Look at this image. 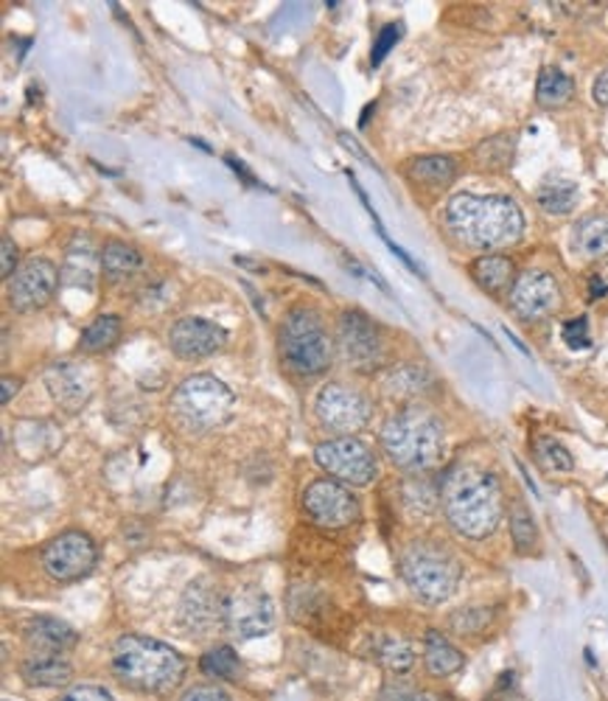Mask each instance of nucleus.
I'll list each match as a JSON object with an SVG mask.
<instances>
[{"label": "nucleus", "mask_w": 608, "mask_h": 701, "mask_svg": "<svg viewBox=\"0 0 608 701\" xmlns=\"http://www.w3.org/2000/svg\"><path fill=\"white\" fill-rule=\"evenodd\" d=\"M96 558H99V553H96L94 539L87 533H79V530H67V533H60L53 542L46 544L42 569L60 583L79 581L96 567Z\"/></svg>", "instance_id": "obj_10"}, {"label": "nucleus", "mask_w": 608, "mask_h": 701, "mask_svg": "<svg viewBox=\"0 0 608 701\" xmlns=\"http://www.w3.org/2000/svg\"><path fill=\"white\" fill-rule=\"evenodd\" d=\"M382 701H446L435 693H426V690L407 688V685H396V688H387L382 693Z\"/></svg>", "instance_id": "obj_37"}, {"label": "nucleus", "mask_w": 608, "mask_h": 701, "mask_svg": "<svg viewBox=\"0 0 608 701\" xmlns=\"http://www.w3.org/2000/svg\"><path fill=\"white\" fill-rule=\"evenodd\" d=\"M60 284V272L46 258H32L9 279V304L17 311H40Z\"/></svg>", "instance_id": "obj_14"}, {"label": "nucleus", "mask_w": 608, "mask_h": 701, "mask_svg": "<svg viewBox=\"0 0 608 701\" xmlns=\"http://www.w3.org/2000/svg\"><path fill=\"white\" fill-rule=\"evenodd\" d=\"M423 662L432 676H451L463 668L466 656L441 631L432 629L426 631V642H423Z\"/></svg>", "instance_id": "obj_22"}, {"label": "nucleus", "mask_w": 608, "mask_h": 701, "mask_svg": "<svg viewBox=\"0 0 608 701\" xmlns=\"http://www.w3.org/2000/svg\"><path fill=\"white\" fill-rule=\"evenodd\" d=\"M510 537H513L516 550H519L522 556H530V553H536L538 528H536V522H533V516H530V511L524 508L522 503H516L513 511H510Z\"/></svg>", "instance_id": "obj_30"}, {"label": "nucleus", "mask_w": 608, "mask_h": 701, "mask_svg": "<svg viewBox=\"0 0 608 701\" xmlns=\"http://www.w3.org/2000/svg\"><path fill=\"white\" fill-rule=\"evenodd\" d=\"M592 96H595L597 104L608 107V71L600 73L595 79V87H592Z\"/></svg>", "instance_id": "obj_41"}, {"label": "nucleus", "mask_w": 608, "mask_h": 701, "mask_svg": "<svg viewBox=\"0 0 608 701\" xmlns=\"http://www.w3.org/2000/svg\"><path fill=\"white\" fill-rule=\"evenodd\" d=\"M491 620V608H460L451 615V629L457 635H480V631L488 626Z\"/></svg>", "instance_id": "obj_34"}, {"label": "nucleus", "mask_w": 608, "mask_h": 701, "mask_svg": "<svg viewBox=\"0 0 608 701\" xmlns=\"http://www.w3.org/2000/svg\"><path fill=\"white\" fill-rule=\"evenodd\" d=\"M179 701H231L225 690H219L216 685H197V688L186 690Z\"/></svg>", "instance_id": "obj_38"}, {"label": "nucleus", "mask_w": 608, "mask_h": 701, "mask_svg": "<svg viewBox=\"0 0 608 701\" xmlns=\"http://www.w3.org/2000/svg\"><path fill=\"white\" fill-rule=\"evenodd\" d=\"M121 337V318L119 315H99L96 320L87 323V329L82 331V350L87 354H101V350L113 348Z\"/></svg>", "instance_id": "obj_28"}, {"label": "nucleus", "mask_w": 608, "mask_h": 701, "mask_svg": "<svg viewBox=\"0 0 608 701\" xmlns=\"http://www.w3.org/2000/svg\"><path fill=\"white\" fill-rule=\"evenodd\" d=\"M444 423L430 410L407 407L384 421L382 450L404 471H430L444 460Z\"/></svg>", "instance_id": "obj_3"}, {"label": "nucleus", "mask_w": 608, "mask_h": 701, "mask_svg": "<svg viewBox=\"0 0 608 701\" xmlns=\"http://www.w3.org/2000/svg\"><path fill=\"white\" fill-rule=\"evenodd\" d=\"M578 186L572 180H547L542 188H538V206L547 213H569L578 206Z\"/></svg>", "instance_id": "obj_29"}, {"label": "nucleus", "mask_w": 608, "mask_h": 701, "mask_svg": "<svg viewBox=\"0 0 608 701\" xmlns=\"http://www.w3.org/2000/svg\"><path fill=\"white\" fill-rule=\"evenodd\" d=\"M21 676L32 688H60L73 676L71 662L51 651H34L21 662Z\"/></svg>", "instance_id": "obj_19"}, {"label": "nucleus", "mask_w": 608, "mask_h": 701, "mask_svg": "<svg viewBox=\"0 0 608 701\" xmlns=\"http://www.w3.org/2000/svg\"><path fill=\"white\" fill-rule=\"evenodd\" d=\"M561 306V290L549 272L530 270L510 286V309L522 320H542Z\"/></svg>", "instance_id": "obj_16"}, {"label": "nucleus", "mask_w": 608, "mask_h": 701, "mask_svg": "<svg viewBox=\"0 0 608 701\" xmlns=\"http://www.w3.org/2000/svg\"><path fill=\"white\" fill-rule=\"evenodd\" d=\"M401 40V26L398 23H390V26H384L382 34L376 37V42H373V51H371V62L373 65H382L384 57L396 48V42Z\"/></svg>", "instance_id": "obj_35"}, {"label": "nucleus", "mask_w": 608, "mask_h": 701, "mask_svg": "<svg viewBox=\"0 0 608 701\" xmlns=\"http://www.w3.org/2000/svg\"><path fill=\"white\" fill-rule=\"evenodd\" d=\"M46 384L53 402L65 407L67 413H79L90 398V379L71 362H53L46 371Z\"/></svg>", "instance_id": "obj_18"}, {"label": "nucleus", "mask_w": 608, "mask_h": 701, "mask_svg": "<svg viewBox=\"0 0 608 701\" xmlns=\"http://www.w3.org/2000/svg\"><path fill=\"white\" fill-rule=\"evenodd\" d=\"M26 640L28 645L37 651L62 654V651L73 649V645L79 642V635H76L65 620H57V617H34L26 626Z\"/></svg>", "instance_id": "obj_20"}, {"label": "nucleus", "mask_w": 608, "mask_h": 701, "mask_svg": "<svg viewBox=\"0 0 608 701\" xmlns=\"http://www.w3.org/2000/svg\"><path fill=\"white\" fill-rule=\"evenodd\" d=\"M337 343L345 362H351L357 371H373L384 359V343L376 323L368 315L351 309L343 311L337 320Z\"/></svg>", "instance_id": "obj_11"}, {"label": "nucleus", "mask_w": 608, "mask_h": 701, "mask_svg": "<svg viewBox=\"0 0 608 701\" xmlns=\"http://www.w3.org/2000/svg\"><path fill=\"white\" fill-rule=\"evenodd\" d=\"M563 343L569 345L572 350H583L592 345V334H588V320L586 318H575L563 323Z\"/></svg>", "instance_id": "obj_36"}, {"label": "nucleus", "mask_w": 608, "mask_h": 701, "mask_svg": "<svg viewBox=\"0 0 608 701\" xmlns=\"http://www.w3.org/2000/svg\"><path fill=\"white\" fill-rule=\"evenodd\" d=\"M536 460L547 471H572L575 469V460L569 455L567 446L556 438H536Z\"/></svg>", "instance_id": "obj_32"}, {"label": "nucleus", "mask_w": 608, "mask_h": 701, "mask_svg": "<svg viewBox=\"0 0 608 701\" xmlns=\"http://www.w3.org/2000/svg\"><path fill=\"white\" fill-rule=\"evenodd\" d=\"M96 267H101V253L96 256L94 242L87 236H76L73 238V245L67 247V258H65V275L67 284L73 286H85L90 290L96 281Z\"/></svg>", "instance_id": "obj_21"}, {"label": "nucleus", "mask_w": 608, "mask_h": 701, "mask_svg": "<svg viewBox=\"0 0 608 701\" xmlns=\"http://www.w3.org/2000/svg\"><path fill=\"white\" fill-rule=\"evenodd\" d=\"M225 626L241 640H256L275 626V606L264 589L241 587L227 595Z\"/></svg>", "instance_id": "obj_12"}, {"label": "nucleus", "mask_w": 608, "mask_h": 701, "mask_svg": "<svg viewBox=\"0 0 608 701\" xmlns=\"http://www.w3.org/2000/svg\"><path fill=\"white\" fill-rule=\"evenodd\" d=\"M14 261H17V247L9 236H3V279H12L14 272Z\"/></svg>", "instance_id": "obj_40"}, {"label": "nucleus", "mask_w": 608, "mask_h": 701, "mask_svg": "<svg viewBox=\"0 0 608 701\" xmlns=\"http://www.w3.org/2000/svg\"><path fill=\"white\" fill-rule=\"evenodd\" d=\"M446 227L476 250H502L522 238L524 213L502 194H457L446 206Z\"/></svg>", "instance_id": "obj_1"}, {"label": "nucleus", "mask_w": 608, "mask_h": 701, "mask_svg": "<svg viewBox=\"0 0 608 701\" xmlns=\"http://www.w3.org/2000/svg\"><path fill=\"white\" fill-rule=\"evenodd\" d=\"M202 674L213 676V679H236L238 674V656L231 645H219V649L208 651L202 656Z\"/></svg>", "instance_id": "obj_33"}, {"label": "nucleus", "mask_w": 608, "mask_h": 701, "mask_svg": "<svg viewBox=\"0 0 608 701\" xmlns=\"http://www.w3.org/2000/svg\"><path fill=\"white\" fill-rule=\"evenodd\" d=\"M575 96V82L569 79L567 73L558 67H544L536 85V101L544 110H556L563 107L569 99Z\"/></svg>", "instance_id": "obj_27"}, {"label": "nucleus", "mask_w": 608, "mask_h": 701, "mask_svg": "<svg viewBox=\"0 0 608 701\" xmlns=\"http://www.w3.org/2000/svg\"><path fill=\"white\" fill-rule=\"evenodd\" d=\"M441 500H444L446 519L451 528L474 542L488 539L502 522V485L491 471L476 469V466H460L451 471L446 477Z\"/></svg>", "instance_id": "obj_2"}, {"label": "nucleus", "mask_w": 608, "mask_h": 701, "mask_svg": "<svg viewBox=\"0 0 608 701\" xmlns=\"http://www.w3.org/2000/svg\"><path fill=\"white\" fill-rule=\"evenodd\" d=\"M60 701H115V699L110 693H107L104 688H94V685H85V688H73L71 693L62 696Z\"/></svg>", "instance_id": "obj_39"}, {"label": "nucleus", "mask_w": 608, "mask_h": 701, "mask_svg": "<svg viewBox=\"0 0 608 701\" xmlns=\"http://www.w3.org/2000/svg\"><path fill=\"white\" fill-rule=\"evenodd\" d=\"M227 343V331L206 318H183L169 331V348L179 359H206Z\"/></svg>", "instance_id": "obj_17"}, {"label": "nucleus", "mask_w": 608, "mask_h": 701, "mask_svg": "<svg viewBox=\"0 0 608 701\" xmlns=\"http://www.w3.org/2000/svg\"><path fill=\"white\" fill-rule=\"evenodd\" d=\"M407 174L415 183H423V186L444 188L457 177V163L451 158H444V155H426V158L410 160Z\"/></svg>", "instance_id": "obj_25"}, {"label": "nucleus", "mask_w": 608, "mask_h": 701, "mask_svg": "<svg viewBox=\"0 0 608 701\" xmlns=\"http://www.w3.org/2000/svg\"><path fill=\"white\" fill-rule=\"evenodd\" d=\"M314 460L323 471H328L337 483L368 485L376 480L379 464L376 455L359 438H331L314 450Z\"/></svg>", "instance_id": "obj_8"}, {"label": "nucleus", "mask_w": 608, "mask_h": 701, "mask_svg": "<svg viewBox=\"0 0 608 701\" xmlns=\"http://www.w3.org/2000/svg\"><path fill=\"white\" fill-rule=\"evenodd\" d=\"M303 508L311 516V522L331 530L348 528L359 519L357 496L337 480H314L303 494Z\"/></svg>", "instance_id": "obj_13"}, {"label": "nucleus", "mask_w": 608, "mask_h": 701, "mask_svg": "<svg viewBox=\"0 0 608 701\" xmlns=\"http://www.w3.org/2000/svg\"><path fill=\"white\" fill-rule=\"evenodd\" d=\"M113 671L129 688L144 693H169L186 674V662L165 642L126 635L115 642Z\"/></svg>", "instance_id": "obj_4"}, {"label": "nucleus", "mask_w": 608, "mask_h": 701, "mask_svg": "<svg viewBox=\"0 0 608 701\" xmlns=\"http://www.w3.org/2000/svg\"><path fill=\"white\" fill-rule=\"evenodd\" d=\"M7 701H9V699H7Z\"/></svg>", "instance_id": "obj_43"}, {"label": "nucleus", "mask_w": 608, "mask_h": 701, "mask_svg": "<svg viewBox=\"0 0 608 701\" xmlns=\"http://www.w3.org/2000/svg\"><path fill=\"white\" fill-rule=\"evenodd\" d=\"M140 267H144V256L133 245H126V242H107L101 247V270H104L107 279L121 281L126 275L138 272Z\"/></svg>", "instance_id": "obj_26"}, {"label": "nucleus", "mask_w": 608, "mask_h": 701, "mask_svg": "<svg viewBox=\"0 0 608 701\" xmlns=\"http://www.w3.org/2000/svg\"><path fill=\"white\" fill-rule=\"evenodd\" d=\"M331 357H334V348H331L320 311L311 306L291 309L281 325V359L286 368L300 377H320L328 371Z\"/></svg>", "instance_id": "obj_5"}, {"label": "nucleus", "mask_w": 608, "mask_h": 701, "mask_svg": "<svg viewBox=\"0 0 608 701\" xmlns=\"http://www.w3.org/2000/svg\"><path fill=\"white\" fill-rule=\"evenodd\" d=\"M401 576L423 603H444L455 595L463 567L451 550L435 542H412L401 556Z\"/></svg>", "instance_id": "obj_6"}, {"label": "nucleus", "mask_w": 608, "mask_h": 701, "mask_svg": "<svg viewBox=\"0 0 608 701\" xmlns=\"http://www.w3.org/2000/svg\"><path fill=\"white\" fill-rule=\"evenodd\" d=\"M572 247L583 258H608V217H586L572 231Z\"/></svg>", "instance_id": "obj_24"}, {"label": "nucleus", "mask_w": 608, "mask_h": 701, "mask_svg": "<svg viewBox=\"0 0 608 701\" xmlns=\"http://www.w3.org/2000/svg\"><path fill=\"white\" fill-rule=\"evenodd\" d=\"M471 279L476 281L480 290H485L488 295H499L508 290L513 281V261L508 256H480L471 265Z\"/></svg>", "instance_id": "obj_23"}, {"label": "nucleus", "mask_w": 608, "mask_h": 701, "mask_svg": "<svg viewBox=\"0 0 608 701\" xmlns=\"http://www.w3.org/2000/svg\"><path fill=\"white\" fill-rule=\"evenodd\" d=\"M225 603L227 595L219 592L211 581L199 578L186 589L183 603H179V620L188 631L199 637H208L219 626H225Z\"/></svg>", "instance_id": "obj_15"}, {"label": "nucleus", "mask_w": 608, "mask_h": 701, "mask_svg": "<svg viewBox=\"0 0 608 701\" xmlns=\"http://www.w3.org/2000/svg\"><path fill=\"white\" fill-rule=\"evenodd\" d=\"M314 413L325 430L348 438L371 421V402L348 384H325L318 393Z\"/></svg>", "instance_id": "obj_9"}, {"label": "nucleus", "mask_w": 608, "mask_h": 701, "mask_svg": "<svg viewBox=\"0 0 608 701\" xmlns=\"http://www.w3.org/2000/svg\"><path fill=\"white\" fill-rule=\"evenodd\" d=\"M376 656L390 674H407V671L415 665V651H412V645L407 640H398V637H387V640L379 642Z\"/></svg>", "instance_id": "obj_31"}, {"label": "nucleus", "mask_w": 608, "mask_h": 701, "mask_svg": "<svg viewBox=\"0 0 608 701\" xmlns=\"http://www.w3.org/2000/svg\"><path fill=\"white\" fill-rule=\"evenodd\" d=\"M17 391H21V382H17V379H12V377H7V379H3V396H0V402L9 404Z\"/></svg>", "instance_id": "obj_42"}, {"label": "nucleus", "mask_w": 608, "mask_h": 701, "mask_svg": "<svg viewBox=\"0 0 608 701\" xmlns=\"http://www.w3.org/2000/svg\"><path fill=\"white\" fill-rule=\"evenodd\" d=\"M236 396L222 379L211 373H194L177 384L172 396V410L191 430H216L233 416Z\"/></svg>", "instance_id": "obj_7"}]
</instances>
